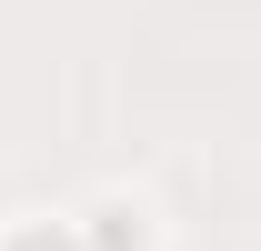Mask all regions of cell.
<instances>
[{
    "instance_id": "6da1fadb",
    "label": "cell",
    "mask_w": 261,
    "mask_h": 251,
    "mask_svg": "<svg viewBox=\"0 0 261 251\" xmlns=\"http://www.w3.org/2000/svg\"><path fill=\"white\" fill-rule=\"evenodd\" d=\"M0 251H81V231H61V221H31V231H10Z\"/></svg>"
}]
</instances>
